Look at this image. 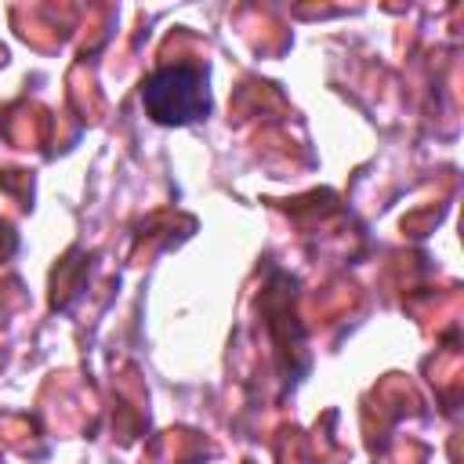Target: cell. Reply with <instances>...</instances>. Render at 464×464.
I'll use <instances>...</instances> for the list:
<instances>
[{
    "label": "cell",
    "mask_w": 464,
    "mask_h": 464,
    "mask_svg": "<svg viewBox=\"0 0 464 464\" xmlns=\"http://www.w3.org/2000/svg\"><path fill=\"white\" fill-rule=\"evenodd\" d=\"M141 105L149 112L152 123L163 127H188L207 120L210 112V80L203 65L192 62H174L156 69L145 83H141Z\"/></svg>",
    "instance_id": "obj_1"
}]
</instances>
